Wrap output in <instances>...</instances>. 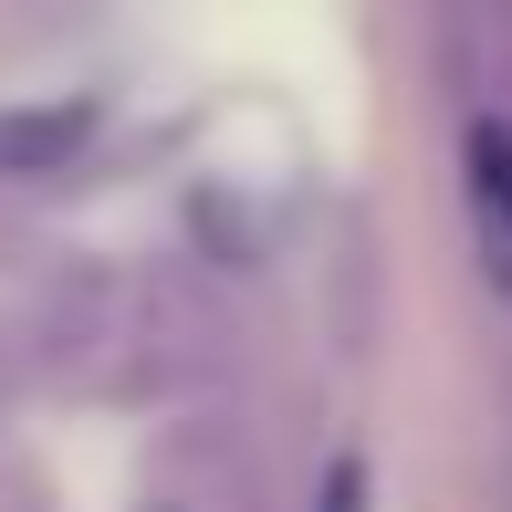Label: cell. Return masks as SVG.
<instances>
[{
	"mask_svg": "<svg viewBox=\"0 0 512 512\" xmlns=\"http://www.w3.org/2000/svg\"><path fill=\"white\" fill-rule=\"evenodd\" d=\"M74 147H84V105H32V115H0V178L63 168Z\"/></svg>",
	"mask_w": 512,
	"mask_h": 512,
	"instance_id": "1",
	"label": "cell"
},
{
	"mask_svg": "<svg viewBox=\"0 0 512 512\" xmlns=\"http://www.w3.org/2000/svg\"><path fill=\"white\" fill-rule=\"evenodd\" d=\"M471 209L492 220V251H502V272H512V126H502V115L471 126Z\"/></svg>",
	"mask_w": 512,
	"mask_h": 512,
	"instance_id": "2",
	"label": "cell"
},
{
	"mask_svg": "<svg viewBox=\"0 0 512 512\" xmlns=\"http://www.w3.org/2000/svg\"><path fill=\"white\" fill-rule=\"evenodd\" d=\"M147 512H209V502H199V492H189V481H178V471H168V481H157V492H147Z\"/></svg>",
	"mask_w": 512,
	"mask_h": 512,
	"instance_id": "3",
	"label": "cell"
}]
</instances>
